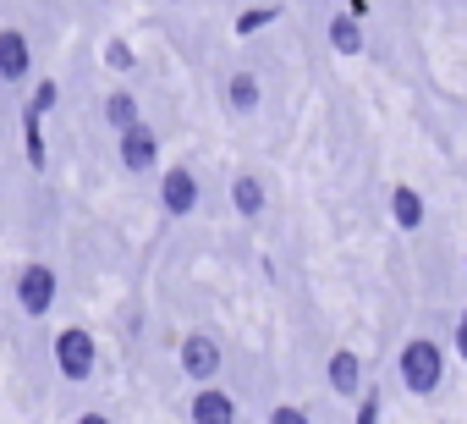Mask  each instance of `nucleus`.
<instances>
[{"label": "nucleus", "mask_w": 467, "mask_h": 424, "mask_svg": "<svg viewBox=\"0 0 467 424\" xmlns=\"http://www.w3.org/2000/svg\"><path fill=\"white\" fill-rule=\"evenodd\" d=\"M396 375H401V391L412 397H434L445 386V347L434 336H412L396 358Z\"/></svg>", "instance_id": "obj_1"}, {"label": "nucleus", "mask_w": 467, "mask_h": 424, "mask_svg": "<svg viewBox=\"0 0 467 424\" xmlns=\"http://www.w3.org/2000/svg\"><path fill=\"white\" fill-rule=\"evenodd\" d=\"M50 358H56V375H61V380L83 386V380H94L99 342H94V331H88V325H67V331H56V342H50Z\"/></svg>", "instance_id": "obj_2"}, {"label": "nucleus", "mask_w": 467, "mask_h": 424, "mask_svg": "<svg viewBox=\"0 0 467 424\" xmlns=\"http://www.w3.org/2000/svg\"><path fill=\"white\" fill-rule=\"evenodd\" d=\"M56 287H61V281H56L50 265H23L12 292H17V309H23L28 320H50V309H56Z\"/></svg>", "instance_id": "obj_3"}, {"label": "nucleus", "mask_w": 467, "mask_h": 424, "mask_svg": "<svg viewBox=\"0 0 467 424\" xmlns=\"http://www.w3.org/2000/svg\"><path fill=\"white\" fill-rule=\"evenodd\" d=\"M220 369H225L220 342H214L209 331H187V336H182V375H187L192 386H214Z\"/></svg>", "instance_id": "obj_4"}, {"label": "nucleus", "mask_w": 467, "mask_h": 424, "mask_svg": "<svg viewBox=\"0 0 467 424\" xmlns=\"http://www.w3.org/2000/svg\"><path fill=\"white\" fill-rule=\"evenodd\" d=\"M198 171L192 165H165L160 171V209L165 216H176V221H187L192 209H198Z\"/></svg>", "instance_id": "obj_5"}, {"label": "nucleus", "mask_w": 467, "mask_h": 424, "mask_svg": "<svg viewBox=\"0 0 467 424\" xmlns=\"http://www.w3.org/2000/svg\"><path fill=\"white\" fill-rule=\"evenodd\" d=\"M34 78V50L23 28H0V89H17Z\"/></svg>", "instance_id": "obj_6"}, {"label": "nucleus", "mask_w": 467, "mask_h": 424, "mask_svg": "<svg viewBox=\"0 0 467 424\" xmlns=\"http://www.w3.org/2000/svg\"><path fill=\"white\" fill-rule=\"evenodd\" d=\"M187 424H237V397L225 386H198L187 402Z\"/></svg>", "instance_id": "obj_7"}, {"label": "nucleus", "mask_w": 467, "mask_h": 424, "mask_svg": "<svg viewBox=\"0 0 467 424\" xmlns=\"http://www.w3.org/2000/svg\"><path fill=\"white\" fill-rule=\"evenodd\" d=\"M121 165H127L132 176H143V171L160 165V132H154L149 122H138V127L121 132Z\"/></svg>", "instance_id": "obj_8"}, {"label": "nucleus", "mask_w": 467, "mask_h": 424, "mask_svg": "<svg viewBox=\"0 0 467 424\" xmlns=\"http://www.w3.org/2000/svg\"><path fill=\"white\" fill-rule=\"evenodd\" d=\"M325 375H330V391H336L341 402H358V397H363V386H368L363 358H358L352 347H336V353H330V364H325Z\"/></svg>", "instance_id": "obj_9"}, {"label": "nucleus", "mask_w": 467, "mask_h": 424, "mask_svg": "<svg viewBox=\"0 0 467 424\" xmlns=\"http://www.w3.org/2000/svg\"><path fill=\"white\" fill-rule=\"evenodd\" d=\"M220 100H225V111H231V116H254V111H259V100H265V83H259L248 67H237V72L225 78Z\"/></svg>", "instance_id": "obj_10"}, {"label": "nucleus", "mask_w": 467, "mask_h": 424, "mask_svg": "<svg viewBox=\"0 0 467 424\" xmlns=\"http://www.w3.org/2000/svg\"><path fill=\"white\" fill-rule=\"evenodd\" d=\"M231 209H237L243 221H259L265 209H270V187H265V176H254V171H243L237 182H231Z\"/></svg>", "instance_id": "obj_11"}, {"label": "nucleus", "mask_w": 467, "mask_h": 424, "mask_svg": "<svg viewBox=\"0 0 467 424\" xmlns=\"http://www.w3.org/2000/svg\"><path fill=\"white\" fill-rule=\"evenodd\" d=\"M390 221H396L401 232H423L429 204H423V193H418V187H407V182H396V187H390Z\"/></svg>", "instance_id": "obj_12"}, {"label": "nucleus", "mask_w": 467, "mask_h": 424, "mask_svg": "<svg viewBox=\"0 0 467 424\" xmlns=\"http://www.w3.org/2000/svg\"><path fill=\"white\" fill-rule=\"evenodd\" d=\"M325 39H330V50H336V56H347V61H358V56L368 50L363 23H358V17H347V12H336V17L325 23Z\"/></svg>", "instance_id": "obj_13"}, {"label": "nucleus", "mask_w": 467, "mask_h": 424, "mask_svg": "<svg viewBox=\"0 0 467 424\" xmlns=\"http://www.w3.org/2000/svg\"><path fill=\"white\" fill-rule=\"evenodd\" d=\"M105 122L116 127V132H127V127H138L143 116H138V94H127V89H116V94H105Z\"/></svg>", "instance_id": "obj_14"}, {"label": "nucleus", "mask_w": 467, "mask_h": 424, "mask_svg": "<svg viewBox=\"0 0 467 424\" xmlns=\"http://www.w3.org/2000/svg\"><path fill=\"white\" fill-rule=\"evenodd\" d=\"M23 149H28V165H34V171H45V165H50L45 122H39V116H28V111H23Z\"/></svg>", "instance_id": "obj_15"}, {"label": "nucleus", "mask_w": 467, "mask_h": 424, "mask_svg": "<svg viewBox=\"0 0 467 424\" xmlns=\"http://www.w3.org/2000/svg\"><path fill=\"white\" fill-rule=\"evenodd\" d=\"M270 23H281V6H243L231 28H237V39H254V34H265Z\"/></svg>", "instance_id": "obj_16"}, {"label": "nucleus", "mask_w": 467, "mask_h": 424, "mask_svg": "<svg viewBox=\"0 0 467 424\" xmlns=\"http://www.w3.org/2000/svg\"><path fill=\"white\" fill-rule=\"evenodd\" d=\"M105 67H110V72H121V78H127V72H138V50H132V39L110 34V39H105Z\"/></svg>", "instance_id": "obj_17"}, {"label": "nucleus", "mask_w": 467, "mask_h": 424, "mask_svg": "<svg viewBox=\"0 0 467 424\" xmlns=\"http://www.w3.org/2000/svg\"><path fill=\"white\" fill-rule=\"evenodd\" d=\"M56 105H61V83H56V78H39V83H34V94H28V105H23V111H28V116H39V122H45V116H50V111H56Z\"/></svg>", "instance_id": "obj_18"}, {"label": "nucleus", "mask_w": 467, "mask_h": 424, "mask_svg": "<svg viewBox=\"0 0 467 424\" xmlns=\"http://www.w3.org/2000/svg\"><path fill=\"white\" fill-rule=\"evenodd\" d=\"M379 413H385V391L368 380V386H363V397H358V424H379Z\"/></svg>", "instance_id": "obj_19"}, {"label": "nucleus", "mask_w": 467, "mask_h": 424, "mask_svg": "<svg viewBox=\"0 0 467 424\" xmlns=\"http://www.w3.org/2000/svg\"><path fill=\"white\" fill-rule=\"evenodd\" d=\"M270 424H314L297 402H281V408H270Z\"/></svg>", "instance_id": "obj_20"}, {"label": "nucleus", "mask_w": 467, "mask_h": 424, "mask_svg": "<svg viewBox=\"0 0 467 424\" xmlns=\"http://www.w3.org/2000/svg\"><path fill=\"white\" fill-rule=\"evenodd\" d=\"M451 353L467 364V320H456V331H451Z\"/></svg>", "instance_id": "obj_21"}, {"label": "nucleus", "mask_w": 467, "mask_h": 424, "mask_svg": "<svg viewBox=\"0 0 467 424\" xmlns=\"http://www.w3.org/2000/svg\"><path fill=\"white\" fill-rule=\"evenodd\" d=\"M347 17H358V23H363V17H368V0H347Z\"/></svg>", "instance_id": "obj_22"}, {"label": "nucleus", "mask_w": 467, "mask_h": 424, "mask_svg": "<svg viewBox=\"0 0 467 424\" xmlns=\"http://www.w3.org/2000/svg\"><path fill=\"white\" fill-rule=\"evenodd\" d=\"M78 424H110V419H105V413H94V408H88V413H78Z\"/></svg>", "instance_id": "obj_23"}, {"label": "nucleus", "mask_w": 467, "mask_h": 424, "mask_svg": "<svg viewBox=\"0 0 467 424\" xmlns=\"http://www.w3.org/2000/svg\"><path fill=\"white\" fill-rule=\"evenodd\" d=\"M456 320H467V309H462V314H456Z\"/></svg>", "instance_id": "obj_24"}, {"label": "nucleus", "mask_w": 467, "mask_h": 424, "mask_svg": "<svg viewBox=\"0 0 467 424\" xmlns=\"http://www.w3.org/2000/svg\"><path fill=\"white\" fill-rule=\"evenodd\" d=\"M462 270H467V260H462Z\"/></svg>", "instance_id": "obj_25"}, {"label": "nucleus", "mask_w": 467, "mask_h": 424, "mask_svg": "<svg viewBox=\"0 0 467 424\" xmlns=\"http://www.w3.org/2000/svg\"><path fill=\"white\" fill-rule=\"evenodd\" d=\"M171 6H176V0H171Z\"/></svg>", "instance_id": "obj_26"}]
</instances>
